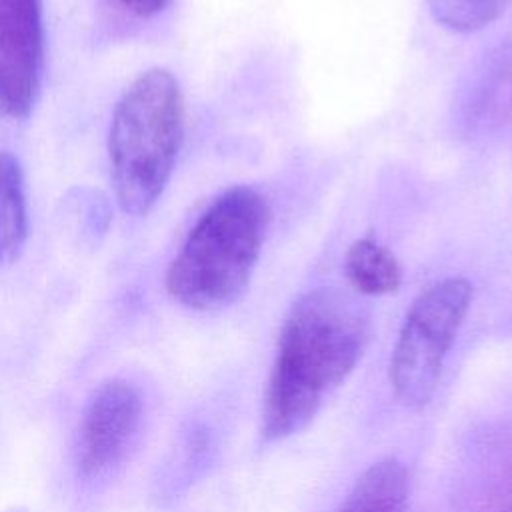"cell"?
<instances>
[{
    "instance_id": "7a4b0ae2",
    "label": "cell",
    "mask_w": 512,
    "mask_h": 512,
    "mask_svg": "<svg viewBox=\"0 0 512 512\" xmlns=\"http://www.w3.org/2000/svg\"><path fill=\"white\" fill-rule=\"evenodd\" d=\"M270 224L266 200L250 186L224 190L190 228L164 284L192 310H220L248 288Z\"/></svg>"
},
{
    "instance_id": "8992f818",
    "label": "cell",
    "mask_w": 512,
    "mask_h": 512,
    "mask_svg": "<svg viewBox=\"0 0 512 512\" xmlns=\"http://www.w3.org/2000/svg\"><path fill=\"white\" fill-rule=\"evenodd\" d=\"M142 412L140 394L124 380H108L88 400L80 430L76 462L84 476L108 470L126 450L138 428Z\"/></svg>"
},
{
    "instance_id": "ba28073f",
    "label": "cell",
    "mask_w": 512,
    "mask_h": 512,
    "mask_svg": "<svg viewBox=\"0 0 512 512\" xmlns=\"http://www.w3.org/2000/svg\"><path fill=\"white\" fill-rule=\"evenodd\" d=\"M28 238L24 172L18 158L0 150V266L14 262Z\"/></svg>"
},
{
    "instance_id": "30bf717a",
    "label": "cell",
    "mask_w": 512,
    "mask_h": 512,
    "mask_svg": "<svg viewBox=\"0 0 512 512\" xmlns=\"http://www.w3.org/2000/svg\"><path fill=\"white\" fill-rule=\"evenodd\" d=\"M512 0H426L434 20L454 32H476L498 20Z\"/></svg>"
},
{
    "instance_id": "8fae6325",
    "label": "cell",
    "mask_w": 512,
    "mask_h": 512,
    "mask_svg": "<svg viewBox=\"0 0 512 512\" xmlns=\"http://www.w3.org/2000/svg\"><path fill=\"white\" fill-rule=\"evenodd\" d=\"M126 10L140 18H150L158 12H162L172 0H118Z\"/></svg>"
},
{
    "instance_id": "52a82bcc",
    "label": "cell",
    "mask_w": 512,
    "mask_h": 512,
    "mask_svg": "<svg viewBox=\"0 0 512 512\" xmlns=\"http://www.w3.org/2000/svg\"><path fill=\"white\" fill-rule=\"evenodd\" d=\"M406 502V468L396 458H384L362 472L336 512H406Z\"/></svg>"
},
{
    "instance_id": "9c48e42d",
    "label": "cell",
    "mask_w": 512,
    "mask_h": 512,
    "mask_svg": "<svg viewBox=\"0 0 512 512\" xmlns=\"http://www.w3.org/2000/svg\"><path fill=\"white\" fill-rule=\"evenodd\" d=\"M344 276L358 294L366 296L390 294L402 284V268L396 256L368 238L356 240L346 250Z\"/></svg>"
},
{
    "instance_id": "6da1fadb",
    "label": "cell",
    "mask_w": 512,
    "mask_h": 512,
    "mask_svg": "<svg viewBox=\"0 0 512 512\" xmlns=\"http://www.w3.org/2000/svg\"><path fill=\"white\" fill-rule=\"evenodd\" d=\"M368 342V314L350 294L318 286L290 308L262 402V436L270 442L300 432L324 394L356 368Z\"/></svg>"
},
{
    "instance_id": "3957f363",
    "label": "cell",
    "mask_w": 512,
    "mask_h": 512,
    "mask_svg": "<svg viewBox=\"0 0 512 512\" xmlns=\"http://www.w3.org/2000/svg\"><path fill=\"white\" fill-rule=\"evenodd\" d=\"M184 140V98L164 68L142 72L120 96L108 134L110 174L120 208L148 214L162 196Z\"/></svg>"
},
{
    "instance_id": "7c38bea8",
    "label": "cell",
    "mask_w": 512,
    "mask_h": 512,
    "mask_svg": "<svg viewBox=\"0 0 512 512\" xmlns=\"http://www.w3.org/2000/svg\"><path fill=\"white\" fill-rule=\"evenodd\" d=\"M508 512H512V510H508Z\"/></svg>"
},
{
    "instance_id": "277c9868",
    "label": "cell",
    "mask_w": 512,
    "mask_h": 512,
    "mask_svg": "<svg viewBox=\"0 0 512 512\" xmlns=\"http://www.w3.org/2000/svg\"><path fill=\"white\" fill-rule=\"evenodd\" d=\"M472 294L466 278L450 276L410 304L390 356V386L404 406L420 408L434 396Z\"/></svg>"
},
{
    "instance_id": "5b68a950",
    "label": "cell",
    "mask_w": 512,
    "mask_h": 512,
    "mask_svg": "<svg viewBox=\"0 0 512 512\" xmlns=\"http://www.w3.org/2000/svg\"><path fill=\"white\" fill-rule=\"evenodd\" d=\"M44 70V18L40 0H0V112L26 118Z\"/></svg>"
}]
</instances>
